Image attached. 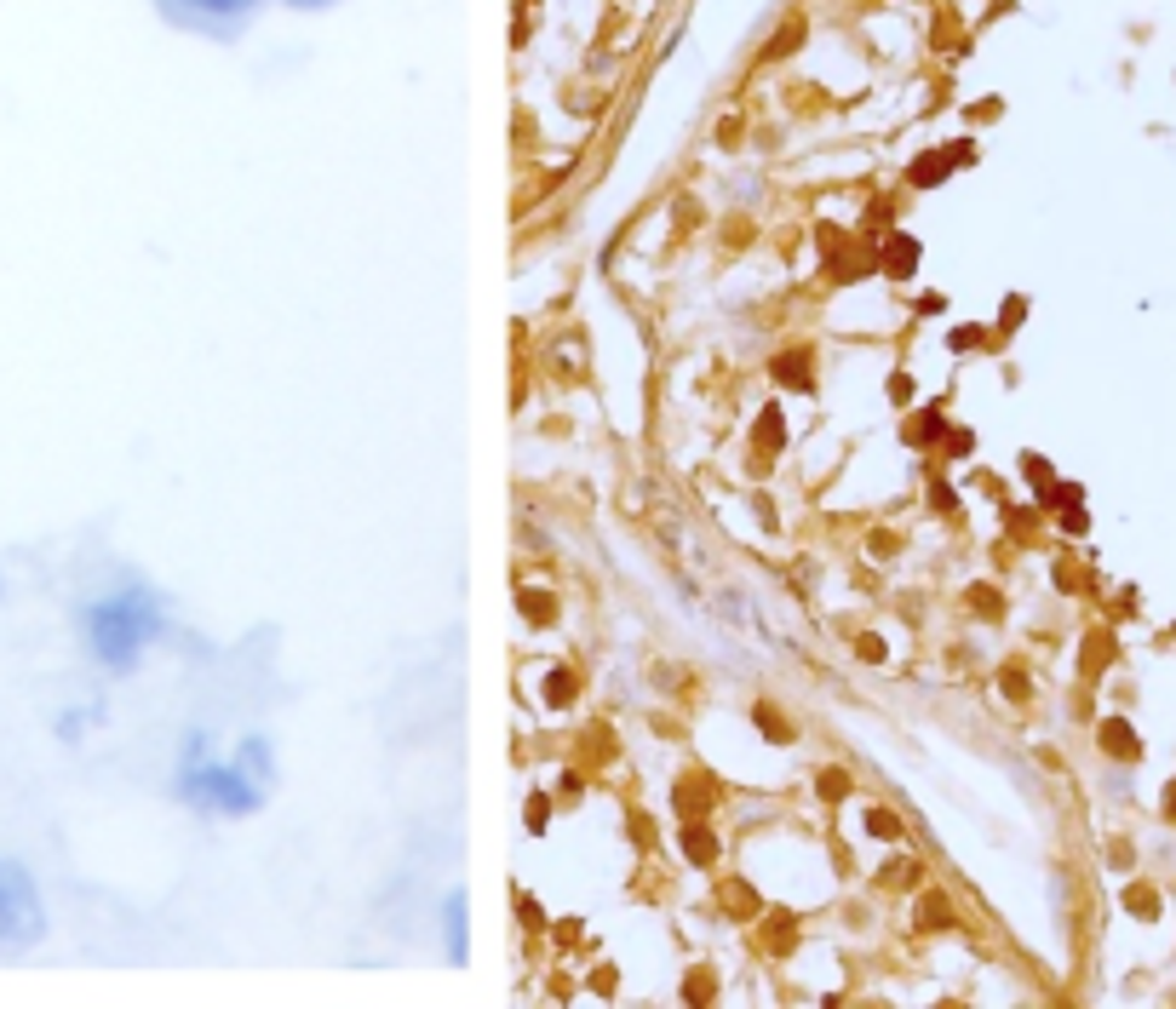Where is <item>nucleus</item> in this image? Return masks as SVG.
Instances as JSON below:
<instances>
[{
	"mask_svg": "<svg viewBox=\"0 0 1176 1009\" xmlns=\"http://www.w3.org/2000/svg\"><path fill=\"white\" fill-rule=\"evenodd\" d=\"M167 620L173 614H167V597L156 585L121 580L81 602V648H87V660L98 672L126 677V672H138L143 654L167 637Z\"/></svg>",
	"mask_w": 1176,
	"mask_h": 1009,
	"instance_id": "1",
	"label": "nucleus"
},
{
	"mask_svg": "<svg viewBox=\"0 0 1176 1009\" xmlns=\"http://www.w3.org/2000/svg\"><path fill=\"white\" fill-rule=\"evenodd\" d=\"M293 6H327V0H293Z\"/></svg>",
	"mask_w": 1176,
	"mask_h": 1009,
	"instance_id": "6",
	"label": "nucleus"
},
{
	"mask_svg": "<svg viewBox=\"0 0 1176 1009\" xmlns=\"http://www.w3.org/2000/svg\"><path fill=\"white\" fill-rule=\"evenodd\" d=\"M161 18L190 29V35H207V40H230L248 29V18L259 12V0H156Z\"/></svg>",
	"mask_w": 1176,
	"mask_h": 1009,
	"instance_id": "4",
	"label": "nucleus"
},
{
	"mask_svg": "<svg viewBox=\"0 0 1176 1009\" xmlns=\"http://www.w3.org/2000/svg\"><path fill=\"white\" fill-rule=\"evenodd\" d=\"M270 775H276V763H270V745L265 740H241L235 758H213V745L207 734H190L179 758V786L173 792L201 809V815H253V809H265L270 797Z\"/></svg>",
	"mask_w": 1176,
	"mask_h": 1009,
	"instance_id": "2",
	"label": "nucleus"
},
{
	"mask_svg": "<svg viewBox=\"0 0 1176 1009\" xmlns=\"http://www.w3.org/2000/svg\"><path fill=\"white\" fill-rule=\"evenodd\" d=\"M912 265H918V241H907V235H895V241H890V253H884V270H890V276H907Z\"/></svg>",
	"mask_w": 1176,
	"mask_h": 1009,
	"instance_id": "5",
	"label": "nucleus"
},
{
	"mask_svg": "<svg viewBox=\"0 0 1176 1009\" xmlns=\"http://www.w3.org/2000/svg\"><path fill=\"white\" fill-rule=\"evenodd\" d=\"M40 940H46V895L23 861L0 854V957L35 952Z\"/></svg>",
	"mask_w": 1176,
	"mask_h": 1009,
	"instance_id": "3",
	"label": "nucleus"
},
{
	"mask_svg": "<svg viewBox=\"0 0 1176 1009\" xmlns=\"http://www.w3.org/2000/svg\"><path fill=\"white\" fill-rule=\"evenodd\" d=\"M0 597H6V580H0Z\"/></svg>",
	"mask_w": 1176,
	"mask_h": 1009,
	"instance_id": "7",
	"label": "nucleus"
}]
</instances>
